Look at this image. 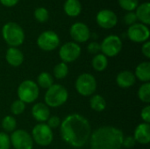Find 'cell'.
Returning <instances> with one entry per match:
<instances>
[{
	"instance_id": "7a4b0ae2",
	"label": "cell",
	"mask_w": 150,
	"mask_h": 149,
	"mask_svg": "<svg viewBox=\"0 0 150 149\" xmlns=\"http://www.w3.org/2000/svg\"><path fill=\"white\" fill-rule=\"evenodd\" d=\"M124 139L123 132L114 126L98 127L90 137L91 149H121Z\"/></svg>"
},
{
	"instance_id": "4316f807",
	"label": "cell",
	"mask_w": 150,
	"mask_h": 149,
	"mask_svg": "<svg viewBox=\"0 0 150 149\" xmlns=\"http://www.w3.org/2000/svg\"><path fill=\"white\" fill-rule=\"evenodd\" d=\"M2 127L7 133H12L16 130L17 121L12 116H5L2 120Z\"/></svg>"
},
{
	"instance_id": "d6986e66",
	"label": "cell",
	"mask_w": 150,
	"mask_h": 149,
	"mask_svg": "<svg viewBox=\"0 0 150 149\" xmlns=\"http://www.w3.org/2000/svg\"><path fill=\"white\" fill-rule=\"evenodd\" d=\"M135 15L137 20H139L142 24L149 25L150 24V3L144 2L139 4L135 10Z\"/></svg>"
},
{
	"instance_id": "30bf717a",
	"label": "cell",
	"mask_w": 150,
	"mask_h": 149,
	"mask_svg": "<svg viewBox=\"0 0 150 149\" xmlns=\"http://www.w3.org/2000/svg\"><path fill=\"white\" fill-rule=\"evenodd\" d=\"M11 146L15 149H33V141L29 133L22 129H17L10 136Z\"/></svg>"
},
{
	"instance_id": "f546056e",
	"label": "cell",
	"mask_w": 150,
	"mask_h": 149,
	"mask_svg": "<svg viewBox=\"0 0 150 149\" xmlns=\"http://www.w3.org/2000/svg\"><path fill=\"white\" fill-rule=\"evenodd\" d=\"M25 110V104L19 99L15 100L11 105V112L14 115H20Z\"/></svg>"
},
{
	"instance_id": "e575fe53",
	"label": "cell",
	"mask_w": 150,
	"mask_h": 149,
	"mask_svg": "<svg viewBox=\"0 0 150 149\" xmlns=\"http://www.w3.org/2000/svg\"><path fill=\"white\" fill-rule=\"evenodd\" d=\"M141 118L144 123H150V105H147L141 112Z\"/></svg>"
},
{
	"instance_id": "e0dca14e",
	"label": "cell",
	"mask_w": 150,
	"mask_h": 149,
	"mask_svg": "<svg viewBox=\"0 0 150 149\" xmlns=\"http://www.w3.org/2000/svg\"><path fill=\"white\" fill-rule=\"evenodd\" d=\"M5 60L12 67H19L24 61V54L18 47H10L5 54Z\"/></svg>"
},
{
	"instance_id": "d6a6232c",
	"label": "cell",
	"mask_w": 150,
	"mask_h": 149,
	"mask_svg": "<svg viewBox=\"0 0 150 149\" xmlns=\"http://www.w3.org/2000/svg\"><path fill=\"white\" fill-rule=\"evenodd\" d=\"M124 22L126 25H132L135 23H137V18H136V15H135V12L134 11H128L125 14L124 16Z\"/></svg>"
},
{
	"instance_id": "ac0fdd59",
	"label": "cell",
	"mask_w": 150,
	"mask_h": 149,
	"mask_svg": "<svg viewBox=\"0 0 150 149\" xmlns=\"http://www.w3.org/2000/svg\"><path fill=\"white\" fill-rule=\"evenodd\" d=\"M136 81L135 76L133 72L129 70H123L120 72L116 77V83L119 87L123 89H127L134 85Z\"/></svg>"
},
{
	"instance_id": "484cf974",
	"label": "cell",
	"mask_w": 150,
	"mask_h": 149,
	"mask_svg": "<svg viewBox=\"0 0 150 149\" xmlns=\"http://www.w3.org/2000/svg\"><path fill=\"white\" fill-rule=\"evenodd\" d=\"M138 97L143 103H150V83H144L138 90Z\"/></svg>"
},
{
	"instance_id": "2e32d148",
	"label": "cell",
	"mask_w": 150,
	"mask_h": 149,
	"mask_svg": "<svg viewBox=\"0 0 150 149\" xmlns=\"http://www.w3.org/2000/svg\"><path fill=\"white\" fill-rule=\"evenodd\" d=\"M32 115L39 123H46L50 117L49 107L45 103H37L32 108Z\"/></svg>"
},
{
	"instance_id": "603a6c76",
	"label": "cell",
	"mask_w": 150,
	"mask_h": 149,
	"mask_svg": "<svg viewBox=\"0 0 150 149\" xmlns=\"http://www.w3.org/2000/svg\"><path fill=\"white\" fill-rule=\"evenodd\" d=\"M90 106L93 111L101 112H104L106 108V101L104 98V97H102L101 95L96 94V95H93L91 98L90 99Z\"/></svg>"
},
{
	"instance_id": "5b68a950",
	"label": "cell",
	"mask_w": 150,
	"mask_h": 149,
	"mask_svg": "<svg viewBox=\"0 0 150 149\" xmlns=\"http://www.w3.org/2000/svg\"><path fill=\"white\" fill-rule=\"evenodd\" d=\"M18 99L25 104L33 103L40 95V89L37 83L32 80L23 81L18 87Z\"/></svg>"
},
{
	"instance_id": "277c9868",
	"label": "cell",
	"mask_w": 150,
	"mask_h": 149,
	"mask_svg": "<svg viewBox=\"0 0 150 149\" xmlns=\"http://www.w3.org/2000/svg\"><path fill=\"white\" fill-rule=\"evenodd\" d=\"M69 98L67 89L58 83L53 84L45 93V104L51 108H57L64 105Z\"/></svg>"
},
{
	"instance_id": "44dd1931",
	"label": "cell",
	"mask_w": 150,
	"mask_h": 149,
	"mask_svg": "<svg viewBox=\"0 0 150 149\" xmlns=\"http://www.w3.org/2000/svg\"><path fill=\"white\" fill-rule=\"evenodd\" d=\"M135 78L140 80L141 82L149 83L150 81V62L143 61L138 64L135 68V72L134 73Z\"/></svg>"
},
{
	"instance_id": "4fadbf2b",
	"label": "cell",
	"mask_w": 150,
	"mask_h": 149,
	"mask_svg": "<svg viewBox=\"0 0 150 149\" xmlns=\"http://www.w3.org/2000/svg\"><path fill=\"white\" fill-rule=\"evenodd\" d=\"M70 37L76 43H84L91 38V31L88 25L83 22L74 23L69 29Z\"/></svg>"
},
{
	"instance_id": "4dcf8cb0",
	"label": "cell",
	"mask_w": 150,
	"mask_h": 149,
	"mask_svg": "<svg viewBox=\"0 0 150 149\" xmlns=\"http://www.w3.org/2000/svg\"><path fill=\"white\" fill-rule=\"evenodd\" d=\"M11 141L10 136L6 133H0V149H10Z\"/></svg>"
},
{
	"instance_id": "ffe728a7",
	"label": "cell",
	"mask_w": 150,
	"mask_h": 149,
	"mask_svg": "<svg viewBox=\"0 0 150 149\" xmlns=\"http://www.w3.org/2000/svg\"><path fill=\"white\" fill-rule=\"evenodd\" d=\"M63 11L69 17H77L82 11V4L79 0H66L63 4Z\"/></svg>"
},
{
	"instance_id": "d590c367",
	"label": "cell",
	"mask_w": 150,
	"mask_h": 149,
	"mask_svg": "<svg viewBox=\"0 0 150 149\" xmlns=\"http://www.w3.org/2000/svg\"><path fill=\"white\" fill-rule=\"evenodd\" d=\"M136 141L134 140V138L133 136H127V137H124L123 139V142H122V147L126 148H132L135 146Z\"/></svg>"
},
{
	"instance_id": "8992f818",
	"label": "cell",
	"mask_w": 150,
	"mask_h": 149,
	"mask_svg": "<svg viewBox=\"0 0 150 149\" xmlns=\"http://www.w3.org/2000/svg\"><path fill=\"white\" fill-rule=\"evenodd\" d=\"M75 87L78 94L89 97L94 94L97 90V81L94 76L90 73H83L78 76L76 80Z\"/></svg>"
},
{
	"instance_id": "836d02e7",
	"label": "cell",
	"mask_w": 150,
	"mask_h": 149,
	"mask_svg": "<svg viewBox=\"0 0 150 149\" xmlns=\"http://www.w3.org/2000/svg\"><path fill=\"white\" fill-rule=\"evenodd\" d=\"M87 50H88V52L90 54H98L101 51V49H100V44L98 42H97V41H92V42L89 43V45L87 46Z\"/></svg>"
},
{
	"instance_id": "83f0119b",
	"label": "cell",
	"mask_w": 150,
	"mask_h": 149,
	"mask_svg": "<svg viewBox=\"0 0 150 149\" xmlns=\"http://www.w3.org/2000/svg\"><path fill=\"white\" fill-rule=\"evenodd\" d=\"M34 18L40 22V23H44L47 22L49 18V12L47 9L45 7H38L34 10Z\"/></svg>"
},
{
	"instance_id": "7c38bea8",
	"label": "cell",
	"mask_w": 150,
	"mask_h": 149,
	"mask_svg": "<svg viewBox=\"0 0 150 149\" xmlns=\"http://www.w3.org/2000/svg\"><path fill=\"white\" fill-rule=\"evenodd\" d=\"M127 34L131 41L135 43H144L149 39L150 31L148 25L142 23H135L128 27Z\"/></svg>"
},
{
	"instance_id": "52a82bcc",
	"label": "cell",
	"mask_w": 150,
	"mask_h": 149,
	"mask_svg": "<svg viewBox=\"0 0 150 149\" xmlns=\"http://www.w3.org/2000/svg\"><path fill=\"white\" fill-rule=\"evenodd\" d=\"M33 142L41 147L49 146L54 140L53 130L48 127L46 123L37 124L32 131L31 134Z\"/></svg>"
},
{
	"instance_id": "7402d4cb",
	"label": "cell",
	"mask_w": 150,
	"mask_h": 149,
	"mask_svg": "<svg viewBox=\"0 0 150 149\" xmlns=\"http://www.w3.org/2000/svg\"><path fill=\"white\" fill-rule=\"evenodd\" d=\"M91 66L96 71L102 72L108 66V59L103 54L99 53L98 54H95L91 60Z\"/></svg>"
},
{
	"instance_id": "d4e9b609",
	"label": "cell",
	"mask_w": 150,
	"mask_h": 149,
	"mask_svg": "<svg viewBox=\"0 0 150 149\" xmlns=\"http://www.w3.org/2000/svg\"><path fill=\"white\" fill-rule=\"evenodd\" d=\"M54 76L56 79H63L65 78L68 74H69V67L67 65V63L65 62H59L57 63L54 68Z\"/></svg>"
},
{
	"instance_id": "3957f363",
	"label": "cell",
	"mask_w": 150,
	"mask_h": 149,
	"mask_svg": "<svg viewBox=\"0 0 150 149\" xmlns=\"http://www.w3.org/2000/svg\"><path fill=\"white\" fill-rule=\"evenodd\" d=\"M2 36L4 41L12 47H18L25 40V32L23 28L15 22H7L3 25Z\"/></svg>"
},
{
	"instance_id": "1f68e13d",
	"label": "cell",
	"mask_w": 150,
	"mask_h": 149,
	"mask_svg": "<svg viewBox=\"0 0 150 149\" xmlns=\"http://www.w3.org/2000/svg\"><path fill=\"white\" fill-rule=\"evenodd\" d=\"M62 123V120L59 117L57 116H50L48 118V119L47 120V125L48 126V127H50L52 130L53 129H56L58 127H60Z\"/></svg>"
},
{
	"instance_id": "74e56055",
	"label": "cell",
	"mask_w": 150,
	"mask_h": 149,
	"mask_svg": "<svg viewBox=\"0 0 150 149\" xmlns=\"http://www.w3.org/2000/svg\"><path fill=\"white\" fill-rule=\"evenodd\" d=\"M19 0H0V3L5 7H13L15 6Z\"/></svg>"
},
{
	"instance_id": "8d00e7d4",
	"label": "cell",
	"mask_w": 150,
	"mask_h": 149,
	"mask_svg": "<svg viewBox=\"0 0 150 149\" xmlns=\"http://www.w3.org/2000/svg\"><path fill=\"white\" fill-rule=\"evenodd\" d=\"M142 54H143L147 59H149L150 58V42L149 41V40L143 43V45H142Z\"/></svg>"
},
{
	"instance_id": "6da1fadb",
	"label": "cell",
	"mask_w": 150,
	"mask_h": 149,
	"mask_svg": "<svg viewBox=\"0 0 150 149\" xmlns=\"http://www.w3.org/2000/svg\"><path fill=\"white\" fill-rule=\"evenodd\" d=\"M60 132L62 140L69 146L79 148H83L90 140L91 126L89 120L78 114L68 115L61 123Z\"/></svg>"
},
{
	"instance_id": "f1b7e54d",
	"label": "cell",
	"mask_w": 150,
	"mask_h": 149,
	"mask_svg": "<svg viewBox=\"0 0 150 149\" xmlns=\"http://www.w3.org/2000/svg\"><path fill=\"white\" fill-rule=\"evenodd\" d=\"M119 4L127 12L134 11L139 5V0H119Z\"/></svg>"
},
{
	"instance_id": "5bb4252c",
	"label": "cell",
	"mask_w": 150,
	"mask_h": 149,
	"mask_svg": "<svg viewBox=\"0 0 150 149\" xmlns=\"http://www.w3.org/2000/svg\"><path fill=\"white\" fill-rule=\"evenodd\" d=\"M97 24L103 29H112L118 23V17L114 11L109 9L100 10L96 16Z\"/></svg>"
},
{
	"instance_id": "9a60e30c",
	"label": "cell",
	"mask_w": 150,
	"mask_h": 149,
	"mask_svg": "<svg viewBox=\"0 0 150 149\" xmlns=\"http://www.w3.org/2000/svg\"><path fill=\"white\" fill-rule=\"evenodd\" d=\"M135 141L142 145H147L150 142V125L148 123L139 124L134 133L133 136Z\"/></svg>"
},
{
	"instance_id": "8fae6325",
	"label": "cell",
	"mask_w": 150,
	"mask_h": 149,
	"mask_svg": "<svg viewBox=\"0 0 150 149\" xmlns=\"http://www.w3.org/2000/svg\"><path fill=\"white\" fill-rule=\"evenodd\" d=\"M82 49L79 44L74 42V41H69L65 44H63L60 49H59V56L62 62L65 63H69L76 61L81 54Z\"/></svg>"
},
{
	"instance_id": "9c48e42d",
	"label": "cell",
	"mask_w": 150,
	"mask_h": 149,
	"mask_svg": "<svg viewBox=\"0 0 150 149\" xmlns=\"http://www.w3.org/2000/svg\"><path fill=\"white\" fill-rule=\"evenodd\" d=\"M38 47L46 52H50L56 49L60 45L59 35L51 30L42 32L37 39Z\"/></svg>"
},
{
	"instance_id": "cb8c5ba5",
	"label": "cell",
	"mask_w": 150,
	"mask_h": 149,
	"mask_svg": "<svg viewBox=\"0 0 150 149\" xmlns=\"http://www.w3.org/2000/svg\"><path fill=\"white\" fill-rule=\"evenodd\" d=\"M37 85L42 89H48L54 84V79L50 73L41 72L37 77Z\"/></svg>"
},
{
	"instance_id": "ba28073f",
	"label": "cell",
	"mask_w": 150,
	"mask_h": 149,
	"mask_svg": "<svg viewBox=\"0 0 150 149\" xmlns=\"http://www.w3.org/2000/svg\"><path fill=\"white\" fill-rule=\"evenodd\" d=\"M100 49L102 54L106 57H114L122 49V40L118 35H108L100 44Z\"/></svg>"
}]
</instances>
